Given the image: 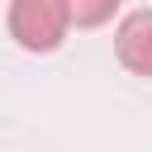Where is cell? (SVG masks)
I'll return each mask as SVG.
<instances>
[{
    "mask_svg": "<svg viewBox=\"0 0 152 152\" xmlns=\"http://www.w3.org/2000/svg\"><path fill=\"white\" fill-rule=\"evenodd\" d=\"M5 24L24 52H57L71 28V14H66V0H14Z\"/></svg>",
    "mask_w": 152,
    "mask_h": 152,
    "instance_id": "cell-1",
    "label": "cell"
},
{
    "mask_svg": "<svg viewBox=\"0 0 152 152\" xmlns=\"http://www.w3.org/2000/svg\"><path fill=\"white\" fill-rule=\"evenodd\" d=\"M114 52L133 76H152V5L128 10L114 28Z\"/></svg>",
    "mask_w": 152,
    "mask_h": 152,
    "instance_id": "cell-2",
    "label": "cell"
},
{
    "mask_svg": "<svg viewBox=\"0 0 152 152\" xmlns=\"http://www.w3.org/2000/svg\"><path fill=\"white\" fill-rule=\"evenodd\" d=\"M66 14H71V24L76 28H90V24H104V19H114L119 14V0H66Z\"/></svg>",
    "mask_w": 152,
    "mask_h": 152,
    "instance_id": "cell-3",
    "label": "cell"
}]
</instances>
